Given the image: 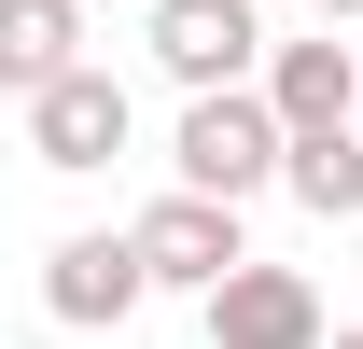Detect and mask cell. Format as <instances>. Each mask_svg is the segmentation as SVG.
<instances>
[{
  "label": "cell",
  "instance_id": "obj_5",
  "mask_svg": "<svg viewBox=\"0 0 363 349\" xmlns=\"http://www.w3.org/2000/svg\"><path fill=\"white\" fill-rule=\"evenodd\" d=\"M140 252H154V294H210V279H238V265H252V238H238V196L168 182V196L140 210Z\"/></svg>",
  "mask_w": 363,
  "mask_h": 349
},
{
  "label": "cell",
  "instance_id": "obj_3",
  "mask_svg": "<svg viewBox=\"0 0 363 349\" xmlns=\"http://www.w3.org/2000/svg\"><path fill=\"white\" fill-rule=\"evenodd\" d=\"M140 43H154V70H168L182 98H196V84H266V56H279L252 0H154Z\"/></svg>",
  "mask_w": 363,
  "mask_h": 349
},
{
  "label": "cell",
  "instance_id": "obj_4",
  "mask_svg": "<svg viewBox=\"0 0 363 349\" xmlns=\"http://www.w3.org/2000/svg\"><path fill=\"white\" fill-rule=\"evenodd\" d=\"M126 84H112V70H98V56H70V70H56V84H28V154H43L56 182H84V168H112V154H126Z\"/></svg>",
  "mask_w": 363,
  "mask_h": 349
},
{
  "label": "cell",
  "instance_id": "obj_9",
  "mask_svg": "<svg viewBox=\"0 0 363 349\" xmlns=\"http://www.w3.org/2000/svg\"><path fill=\"white\" fill-rule=\"evenodd\" d=\"M70 56H84V14H70V0H0V84H14V98L56 84Z\"/></svg>",
  "mask_w": 363,
  "mask_h": 349
},
{
  "label": "cell",
  "instance_id": "obj_1",
  "mask_svg": "<svg viewBox=\"0 0 363 349\" xmlns=\"http://www.w3.org/2000/svg\"><path fill=\"white\" fill-rule=\"evenodd\" d=\"M294 168V126H279L266 84H196L168 126V182H210V196H266Z\"/></svg>",
  "mask_w": 363,
  "mask_h": 349
},
{
  "label": "cell",
  "instance_id": "obj_6",
  "mask_svg": "<svg viewBox=\"0 0 363 349\" xmlns=\"http://www.w3.org/2000/svg\"><path fill=\"white\" fill-rule=\"evenodd\" d=\"M210 349H335V321H321V294H308V265H238V279H210Z\"/></svg>",
  "mask_w": 363,
  "mask_h": 349
},
{
  "label": "cell",
  "instance_id": "obj_10",
  "mask_svg": "<svg viewBox=\"0 0 363 349\" xmlns=\"http://www.w3.org/2000/svg\"><path fill=\"white\" fill-rule=\"evenodd\" d=\"M308 14H321V28H350V14H363V0H308Z\"/></svg>",
  "mask_w": 363,
  "mask_h": 349
},
{
  "label": "cell",
  "instance_id": "obj_8",
  "mask_svg": "<svg viewBox=\"0 0 363 349\" xmlns=\"http://www.w3.org/2000/svg\"><path fill=\"white\" fill-rule=\"evenodd\" d=\"M279 196H294L308 223H363V126H294Z\"/></svg>",
  "mask_w": 363,
  "mask_h": 349
},
{
  "label": "cell",
  "instance_id": "obj_2",
  "mask_svg": "<svg viewBox=\"0 0 363 349\" xmlns=\"http://www.w3.org/2000/svg\"><path fill=\"white\" fill-rule=\"evenodd\" d=\"M140 294H154L140 223H84V238H56V252H43V307L70 321V336H112V321H140Z\"/></svg>",
  "mask_w": 363,
  "mask_h": 349
},
{
  "label": "cell",
  "instance_id": "obj_7",
  "mask_svg": "<svg viewBox=\"0 0 363 349\" xmlns=\"http://www.w3.org/2000/svg\"><path fill=\"white\" fill-rule=\"evenodd\" d=\"M266 98H279V126H363V56L335 43V28H321V43H279Z\"/></svg>",
  "mask_w": 363,
  "mask_h": 349
},
{
  "label": "cell",
  "instance_id": "obj_11",
  "mask_svg": "<svg viewBox=\"0 0 363 349\" xmlns=\"http://www.w3.org/2000/svg\"><path fill=\"white\" fill-rule=\"evenodd\" d=\"M335 349H363V321H335Z\"/></svg>",
  "mask_w": 363,
  "mask_h": 349
}]
</instances>
